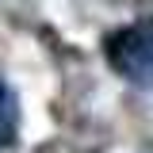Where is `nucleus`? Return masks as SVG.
I'll return each mask as SVG.
<instances>
[{
	"mask_svg": "<svg viewBox=\"0 0 153 153\" xmlns=\"http://www.w3.org/2000/svg\"><path fill=\"white\" fill-rule=\"evenodd\" d=\"M103 54L123 80L153 92V19H138L111 31L103 38Z\"/></svg>",
	"mask_w": 153,
	"mask_h": 153,
	"instance_id": "nucleus-1",
	"label": "nucleus"
},
{
	"mask_svg": "<svg viewBox=\"0 0 153 153\" xmlns=\"http://www.w3.org/2000/svg\"><path fill=\"white\" fill-rule=\"evenodd\" d=\"M16 134H19V96L0 76V153L16 146Z\"/></svg>",
	"mask_w": 153,
	"mask_h": 153,
	"instance_id": "nucleus-2",
	"label": "nucleus"
}]
</instances>
